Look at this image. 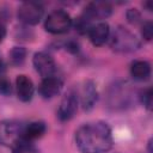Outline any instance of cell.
Returning a JSON list of instances; mask_svg holds the SVG:
<instances>
[{
  "instance_id": "cell-1",
  "label": "cell",
  "mask_w": 153,
  "mask_h": 153,
  "mask_svg": "<svg viewBox=\"0 0 153 153\" xmlns=\"http://www.w3.org/2000/svg\"><path fill=\"white\" fill-rule=\"evenodd\" d=\"M112 142L111 128L102 121L85 123L75 131V143L81 153H105Z\"/></svg>"
},
{
  "instance_id": "cell-2",
  "label": "cell",
  "mask_w": 153,
  "mask_h": 153,
  "mask_svg": "<svg viewBox=\"0 0 153 153\" xmlns=\"http://www.w3.org/2000/svg\"><path fill=\"white\" fill-rule=\"evenodd\" d=\"M109 39L111 49L117 53H131L137 50L141 45L137 36L123 26H118L117 29H115Z\"/></svg>"
},
{
  "instance_id": "cell-3",
  "label": "cell",
  "mask_w": 153,
  "mask_h": 153,
  "mask_svg": "<svg viewBox=\"0 0 153 153\" xmlns=\"http://www.w3.org/2000/svg\"><path fill=\"white\" fill-rule=\"evenodd\" d=\"M73 24L71 16L63 10H55L48 14L44 20V29L54 35L67 32Z\"/></svg>"
},
{
  "instance_id": "cell-4",
  "label": "cell",
  "mask_w": 153,
  "mask_h": 153,
  "mask_svg": "<svg viewBox=\"0 0 153 153\" xmlns=\"http://www.w3.org/2000/svg\"><path fill=\"white\" fill-rule=\"evenodd\" d=\"M43 6L35 1L22 2L17 10L18 19L26 25H36L43 17Z\"/></svg>"
},
{
  "instance_id": "cell-5",
  "label": "cell",
  "mask_w": 153,
  "mask_h": 153,
  "mask_svg": "<svg viewBox=\"0 0 153 153\" xmlns=\"http://www.w3.org/2000/svg\"><path fill=\"white\" fill-rule=\"evenodd\" d=\"M78 104H79L78 94L74 91H68L63 96V98L59 105L57 118L61 122H66V121H69L71 118H73L78 110Z\"/></svg>"
},
{
  "instance_id": "cell-6",
  "label": "cell",
  "mask_w": 153,
  "mask_h": 153,
  "mask_svg": "<svg viewBox=\"0 0 153 153\" xmlns=\"http://www.w3.org/2000/svg\"><path fill=\"white\" fill-rule=\"evenodd\" d=\"M32 63H33L35 69L42 78L51 76V75H54V73L56 71V63H55L54 59L51 57V55H49L45 51L36 53L33 55Z\"/></svg>"
},
{
  "instance_id": "cell-7",
  "label": "cell",
  "mask_w": 153,
  "mask_h": 153,
  "mask_svg": "<svg viewBox=\"0 0 153 153\" xmlns=\"http://www.w3.org/2000/svg\"><path fill=\"white\" fill-rule=\"evenodd\" d=\"M23 126L17 122H2L0 123V143L12 146L14 141L23 135Z\"/></svg>"
},
{
  "instance_id": "cell-8",
  "label": "cell",
  "mask_w": 153,
  "mask_h": 153,
  "mask_svg": "<svg viewBox=\"0 0 153 153\" xmlns=\"http://www.w3.org/2000/svg\"><path fill=\"white\" fill-rule=\"evenodd\" d=\"M62 86V80L56 75L42 78V81L38 85V93L44 99H50L61 92Z\"/></svg>"
},
{
  "instance_id": "cell-9",
  "label": "cell",
  "mask_w": 153,
  "mask_h": 153,
  "mask_svg": "<svg viewBox=\"0 0 153 153\" xmlns=\"http://www.w3.org/2000/svg\"><path fill=\"white\" fill-rule=\"evenodd\" d=\"M112 12V7L109 2L105 1H92L86 5L84 14L91 20H100L108 18Z\"/></svg>"
},
{
  "instance_id": "cell-10",
  "label": "cell",
  "mask_w": 153,
  "mask_h": 153,
  "mask_svg": "<svg viewBox=\"0 0 153 153\" xmlns=\"http://www.w3.org/2000/svg\"><path fill=\"white\" fill-rule=\"evenodd\" d=\"M87 35L93 45L100 47L110 37V26L106 22H98L96 24H92Z\"/></svg>"
},
{
  "instance_id": "cell-11",
  "label": "cell",
  "mask_w": 153,
  "mask_h": 153,
  "mask_svg": "<svg viewBox=\"0 0 153 153\" xmlns=\"http://www.w3.org/2000/svg\"><path fill=\"white\" fill-rule=\"evenodd\" d=\"M98 99V91L96 87V84L92 80H86L81 88V96L80 102L82 105V109L85 111H90L93 109Z\"/></svg>"
},
{
  "instance_id": "cell-12",
  "label": "cell",
  "mask_w": 153,
  "mask_h": 153,
  "mask_svg": "<svg viewBox=\"0 0 153 153\" xmlns=\"http://www.w3.org/2000/svg\"><path fill=\"white\" fill-rule=\"evenodd\" d=\"M16 91H17V96L18 98L26 103V102H30L33 97V92H35V86H33V82L32 80L24 75V74H20L16 78Z\"/></svg>"
},
{
  "instance_id": "cell-13",
  "label": "cell",
  "mask_w": 153,
  "mask_h": 153,
  "mask_svg": "<svg viewBox=\"0 0 153 153\" xmlns=\"http://www.w3.org/2000/svg\"><path fill=\"white\" fill-rule=\"evenodd\" d=\"M109 99H110V106L115 108H124L126 105L129 104L130 99V92L128 90L127 84H121V85H115L112 91L109 93Z\"/></svg>"
},
{
  "instance_id": "cell-14",
  "label": "cell",
  "mask_w": 153,
  "mask_h": 153,
  "mask_svg": "<svg viewBox=\"0 0 153 153\" xmlns=\"http://www.w3.org/2000/svg\"><path fill=\"white\" fill-rule=\"evenodd\" d=\"M45 131H47V126H45L44 122H42V121H33V122H30L26 126H24V128H23V136L26 140L32 142L33 140H37V139L42 137Z\"/></svg>"
},
{
  "instance_id": "cell-15",
  "label": "cell",
  "mask_w": 153,
  "mask_h": 153,
  "mask_svg": "<svg viewBox=\"0 0 153 153\" xmlns=\"http://www.w3.org/2000/svg\"><path fill=\"white\" fill-rule=\"evenodd\" d=\"M130 74L135 80H147L151 75V65L147 61L136 60L130 65Z\"/></svg>"
},
{
  "instance_id": "cell-16",
  "label": "cell",
  "mask_w": 153,
  "mask_h": 153,
  "mask_svg": "<svg viewBox=\"0 0 153 153\" xmlns=\"http://www.w3.org/2000/svg\"><path fill=\"white\" fill-rule=\"evenodd\" d=\"M26 59V49L24 47H13L10 51V61L13 66H22Z\"/></svg>"
},
{
  "instance_id": "cell-17",
  "label": "cell",
  "mask_w": 153,
  "mask_h": 153,
  "mask_svg": "<svg viewBox=\"0 0 153 153\" xmlns=\"http://www.w3.org/2000/svg\"><path fill=\"white\" fill-rule=\"evenodd\" d=\"M74 26H75V30L79 32V33H87L90 27L92 26V20L90 18H87L84 13L76 18L75 23H74Z\"/></svg>"
},
{
  "instance_id": "cell-18",
  "label": "cell",
  "mask_w": 153,
  "mask_h": 153,
  "mask_svg": "<svg viewBox=\"0 0 153 153\" xmlns=\"http://www.w3.org/2000/svg\"><path fill=\"white\" fill-rule=\"evenodd\" d=\"M139 98H140V102L142 103V105H143L147 110H151V109H152L153 92H152V88H151V87L145 88V90L139 94Z\"/></svg>"
},
{
  "instance_id": "cell-19",
  "label": "cell",
  "mask_w": 153,
  "mask_h": 153,
  "mask_svg": "<svg viewBox=\"0 0 153 153\" xmlns=\"http://www.w3.org/2000/svg\"><path fill=\"white\" fill-rule=\"evenodd\" d=\"M126 16H127V20L133 25H136L141 22V13L136 8H129Z\"/></svg>"
},
{
  "instance_id": "cell-20",
  "label": "cell",
  "mask_w": 153,
  "mask_h": 153,
  "mask_svg": "<svg viewBox=\"0 0 153 153\" xmlns=\"http://www.w3.org/2000/svg\"><path fill=\"white\" fill-rule=\"evenodd\" d=\"M141 35L146 41H151L153 37V24L152 22L147 20L141 26Z\"/></svg>"
},
{
  "instance_id": "cell-21",
  "label": "cell",
  "mask_w": 153,
  "mask_h": 153,
  "mask_svg": "<svg viewBox=\"0 0 153 153\" xmlns=\"http://www.w3.org/2000/svg\"><path fill=\"white\" fill-rule=\"evenodd\" d=\"M11 92H12V86L10 80L4 75H0V93L4 96H8L11 94Z\"/></svg>"
},
{
  "instance_id": "cell-22",
  "label": "cell",
  "mask_w": 153,
  "mask_h": 153,
  "mask_svg": "<svg viewBox=\"0 0 153 153\" xmlns=\"http://www.w3.org/2000/svg\"><path fill=\"white\" fill-rule=\"evenodd\" d=\"M66 49L71 53H76L79 50V44L75 41H69L66 43Z\"/></svg>"
},
{
  "instance_id": "cell-23",
  "label": "cell",
  "mask_w": 153,
  "mask_h": 153,
  "mask_svg": "<svg viewBox=\"0 0 153 153\" xmlns=\"http://www.w3.org/2000/svg\"><path fill=\"white\" fill-rule=\"evenodd\" d=\"M5 36H6V29H5V26L0 23V42L5 38Z\"/></svg>"
},
{
  "instance_id": "cell-24",
  "label": "cell",
  "mask_w": 153,
  "mask_h": 153,
  "mask_svg": "<svg viewBox=\"0 0 153 153\" xmlns=\"http://www.w3.org/2000/svg\"><path fill=\"white\" fill-rule=\"evenodd\" d=\"M143 6H145V7H147V10H148V11H152V2H151V1L145 2V4H143Z\"/></svg>"
},
{
  "instance_id": "cell-25",
  "label": "cell",
  "mask_w": 153,
  "mask_h": 153,
  "mask_svg": "<svg viewBox=\"0 0 153 153\" xmlns=\"http://www.w3.org/2000/svg\"><path fill=\"white\" fill-rule=\"evenodd\" d=\"M4 67H5V66H4V62H2V59H1V56H0V75H2L1 73H2V72H4V69H5Z\"/></svg>"
},
{
  "instance_id": "cell-26",
  "label": "cell",
  "mask_w": 153,
  "mask_h": 153,
  "mask_svg": "<svg viewBox=\"0 0 153 153\" xmlns=\"http://www.w3.org/2000/svg\"><path fill=\"white\" fill-rule=\"evenodd\" d=\"M148 152L152 153V139L148 141Z\"/></svg>"
}]
</instances>
